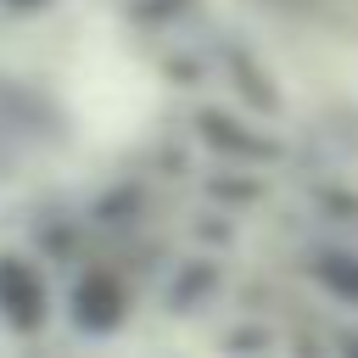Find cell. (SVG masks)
<instances>
[{
    "label": "cell",
    "mask_w": 358,
    "mask_h": 358,
    "mask_svg": "<svg viewBox=\"0 0 358 358\" xmlns=\"http://www.w3.org/2000/svg\"><path fill=\"white\" fill-rule=\"evenodd\" d=\"M67 313H73L78 330L106 336V330H117L129 319V291H123V280L112 268H84L73 280V291H67Z\"/></svg>",
    "instance_id": "1"
},
{
    "label": "cell",
    "mask_w": 358,
    "mask_h": 358,
    "mask_svg": "<svg viewBox=\"0 0 358 358\" xmlns=\"http://www.w3.org/2000/svg\"><path fill=\"white\" fill-rule=\"evenodd\" d=\"M50 313V291L45 274L22 257V252H0V319L17 330H39Z\"/></svg>",
    "instance_id": "2"
},
{
    "label": "cell",
    "mask_w": 358,
    "mask_h": 358,
    "mask_svg": "<svg viewBox=\"0 0 358 358\" xmlns=\"http://www.w3.org/2000/svg\"><path fill=\"white\" fill-rule=\"evenodd\" d=\"M313 280H319L336 302L358 308V252H347V246H324V252L313 257Z\"/></svg>",
    "instance_id": "3"
}]
</instances>
